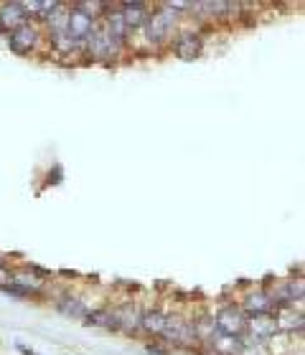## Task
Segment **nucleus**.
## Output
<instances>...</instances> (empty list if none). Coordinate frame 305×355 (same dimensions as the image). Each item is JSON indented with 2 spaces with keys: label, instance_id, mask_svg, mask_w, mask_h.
Here are the masks:
<instances>
[{
  "label": "nucleus",
  "instance_id": "nucleus-9",
  "mask_svg": "<svg viewBox=\"0 0 305 355\" xmlns=\"http://www.w3.org/2000/svg\"><path fill=\"white\" fill-rule=\"evenodd\" d=\"M303 279H280L275 287L270 289V295L280 304V310L283 307H295V302H303Z\"/></svg>",
  "mask_w": 305,
  "mask_h": 355
},
{
  "label": "nucleus",
  "instance_id": "nucleus-19",
  "mask_svg": "<svg viewBox=\"0 0 305 355\" xmlns=\"http://www.w3.org/2000/svg\"><path fill=\"white\" fill-rule=\"evenodd\" d=\"M18 350H21L23 355H38V353H33L31 348H26V345H18Z\"/></svg>",
  "mask_w": 305,
  "mask_h": 355
},
{
  "label": "nucleus",
  "instance_id": "nucleus-8",
  "mask_svg": "<svg viewBox=\"0 0 305 355\" xmlns=\"http://www.w3.org/2000/svg\"><path fill=\"white\" fill-rule=\"evenodd\" d=\"M23 23H31V15L26 10V3H0V36H8L10 31L21 28Z\"/></svg>",
  "mask_w": 305,
  "mask_h": 355
},
{
  "label": "nucleus",
  "instance_id": "nucleus-13",
  "mask_svg": "<svg viewBox=\"0 0 305 355\" xmlns=\"http://www.w3.org/2000/svg\"><path fill=\"white\" fill-rule=\"evenodd\" d=\"M272 318H275L277 333H303L305 318L300 307L298 310H295V307H283V310H277Z\"/></svg>",
  "mask_w": 305,
  "mask_h": 355
},
{
  "label": "nucleus",
  "instance_id": "nucleus-17",
  "mask_svg": "<svg viewBox=\"0 0 305 355\" xmlns=\"http://www.w3.org/2000/svg\"><path fill=\"white\" fill-rule=\"evenodd\" d=\"M0 289H3L6 295H10V297H18V300H33V297H31L26 289L18 287V284H10V282H8V284H0Z\"/></svg>",
  "mask_w": 305,
  "mask_h": 355
},
{
  "label": "nucleus",
  "instance_id": "nucleus-2",
  "mask_svg": "<svg viewBox=\"0 0 305 355\" xmlns=\"http://www.w3.org/2000/svg\"><path fill=\"white\" fill-rule=\"evenodd\" d=\"M122 53H125V46L117 44V41L102 28V23H99L97 28H94V33L84 41V49H82L84 59H92L94 64H112V61H117Z\"/></svg>",
  "mask_w": 305,
  "mask_h": 355
},
{
  "label": "nucleus",
  "instance_id": "nucleus-3",
  "mask_svg": "<svg viewBox=\"0 0 305 355\" xmlns=\"http://www.w3.org/2000/svg\"><path fill=\"white\" fill-rule=\"evenodd\" d=\"M6 38H8V49H10L15 56H31V53H36L46 41L44 28L33 21L23 23L21 28L10 31Z\"/></svg>",
  "mask_w": 305,
  "mask_h": 355
},
{
  "label": "nucleus",
  "instance_id": "nucleus-12",
  "mask_svg": "<svg viewBox=\"0 0 305 355\" xmlns=\"http://www.w3.org/2000/svg\"><path fill=\"white\" fill-rule=\"evenodd\" d=\"M119 320V333L125 335H138L140 333V318H142V307L135 302H122L119 307H115Z\"/></svg>",
  "mask_w": 305,
  "mask_h": 355
},
{
  "label": "nucleus",
  "instance_id": "nucleus-14",
  "mask_svg": "<svg viewBox=\"0 0 305 355\" xmlns=\"http://www.w3.org/2000/svg\"><path fill=\"white\" fill-rule=\"evenodd\" d=\"M53 307H56V312H61L64 318H72V320H84V318H87V312H90L87 302H84L82 297H76V295L56 297Z\"/></svg>",
  "mask_w": 305,
  "mask_h": 355
},
{
  "label": "nucleus",
  "instance_id": "nucleus-10",
  "mask_svg": "<svg viewBox=\"0 0 305 355\" xmlns=\"http://www.w3.org/2000/svg\"><path fill=\"white\" fill-rule=\"evenodd\" d=\"M99 26L97 18H92L90 13H84L79 8L69 6V36L76 41H87L94 33V28Z\"/></svg>",
  "mask_w": 305,
  "mask_h": 355
},
{
  "label": "nucleus",
  "instance_id": "nucleus-11",
  "mask_svg": "<svg viewBox=\"0 0 305 355\" xmlns=\"http://www.w3.org/2000/svg\"><path fill=\"white\" fill-rule=\"evenodd\" d=\"M117 8H119V13H122V18H125V26H127V31H130V36L140 33L142 26H145L150 18V10H153L148 3H117Z\"/></svg>",
  "mask_w": 305,
  "mask_h": 355
},
{
  "label": "nucleus",
  "instance_id": "nucleus-15",
  "mask_svg": "<svg viewBox=\"0 0 305 355\" xmlns=\"http://www.w3.org/2000/svg\"><path fill=\"white\" fill-rule=\"evenodd\" d=\"M165 322H168V312H163L160 307H153V310H142L140 333L150 335V338H160Z\"/></svg>",
  "mask_w": 305,
  "mask_h": 355
},
{
  "label": "nucleus",
  "instance_id": "nucleus-18",
  "mask_svg": "<svg viewBox=\"0 0 305 355\" xmlns=\"http://www.w3.org/2000/svg\"><path fill=\"white\" fill-rule=\"evenodd\" d=\"M148 353H156V355H168L171 353V348H163V345H148Z\"/></svg>",
  "mask_w": 305,
  "mask_h": 355
},
{
  "label": "nucleus",
  "instance_id": "nucleus-7",
  "mask_svg": "<svg viewBox=\"0 0 305 355\" xmlns=\"http://www.w3.org/2000/svg\"><path fill=\"white\" fill-rule=\"evenodd\" d=\"M171 51L181 61H196L204 53V36L199 31H179L171 41Z\"/></svg>",
  "mask_w": 305,
  "mask_h": 355
},
{
  "label": "nucleus",
  "instance_id": "nucleus-4",
  "mask_svg": "<svg viewBox=\"0 0 305 355\" xmlns=\"http://www.w3.org/2000/svg\"><path fill=\"white\" fill-rule=\"evenodd\" d=\"M160 340L168 343V348H194L199 343V335H196V325L188 322V320L179 318V315H168V322H165L163 333H160Z\"/></svg>",
  "mask_w": 305,
  "mask_h": 355
},
{
  "label": "nucleus",
  "instance_id": "nucleus-5",
  "mask_svg": "<svg viewBox=\"0 0 305 355\" xmlns=\"http://www.w3.org/2000/svg\"><path fill=\"white\" fill-rule=\"evenodd\" d=\"M214 327L216 333L229 335V338H242L247 330V315L242 312L239 302H226L219 307L214 315Z\"/></svg>",
  "mask_w": 305,
  "mask_h": 355
},
{
  "label": "nucleus",
  "instance_id": "nucleus-16",
  "mask_svg": "<svg viewBox=\"0 0 305 355\" xmlns=\"http://www.w3.org/2000/svg\"><path fill=\"white\" fill-rule=\"evenodd\" d=\"M84 325L107 327V330H112V333H119L117 312L110 310V307H97V310H90V312H87V318H84Z\"/></svg>",
  "mask_w": 305,
  "mask_h": 355
},
{
  "label": "nucleus",
  "instance_id": "nucleus-6",
  "mask_svg": "<svg viewBox=\"0 0 305 355\" xmlns=\"http://www.w3.org/2000/svg\"><path fill=\"white\" fill-rule=\"evenodd\" d=\"M239 307H242V312H245L247 318H270V315H275V312L280 310V304L272 300L270 289H265V287L249 289V292L242 297Z\"/></svg>",
  "mask_w": 305,
  "mask_h": 355
},
{
  "label": "nucleus",
  "instance_id": "nucleus-1",
  "mask_svg": "<svg viewBox=\"0 0 305 355\" xmlns=\"http://www.w3.org/2000/svg\"><path fill=\"white\" fill-rule=\"evenodd\" d=\"M181 28V15L176 13V10H171V8L165 6V3H158L153 10H150V18L148 23L142 26V38L148 41V49L153 51V49H160V46H171L173 36L179 33Z\"/></svg>",
  "mask_w": 305,
  "mask_h": 355
}]
</instances>
